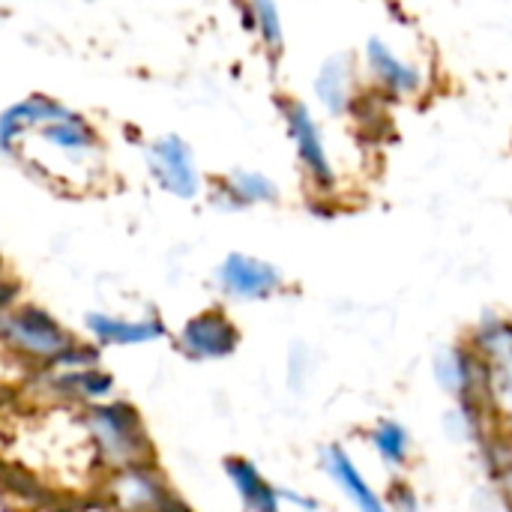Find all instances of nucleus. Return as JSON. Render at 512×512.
Listing matches in <instances>:
<instances>
[{"label": "nucleus", "instance_id": "nucleus-11", "mask_svg": "<svg viewBox=\"0 0 512 512\" xmlns=\"http://www.w3.org/2000/svg\"><path fill=\"white\" fill-rule=\"evenodd\" d=\"M39 390H45V396H51L54 408H90L105 402L114 393V378L108 372L96 369H78V372H48L42 369Z\"/></svg>", "mask_w": 512, "mask_h": 512}, {"label": "nucleus", "instance_id": "nucleus-8", "mask_svg": "<svg viewBox=\"0 0 512 512\" xmlns=\"http://www.w3.org/2000/svg\"><path fill=\"white\" fill-rule=\"evenodd\" d=\"M216 285L231 300H270L285 291V273L264 258L231 252L216 267Z\"/></svg>", "mask_w": 512, "mask_h": 512}, {"label": "nucleus", "instance_id": "nucleus-22", "mask_svg": "<svg viewBox=\"0 0 512 512\" xmlns=\"http://www.w3.org/2000/svg\"><path fill=\"white\" fill-rule=\"evenodd\" d=\"M384 504H387V510L390 512H420V495H417V489H414L408 480L399 477V480L390 486Z\"/></svg>", "mask_w": 512, "mask_h": 512}, {"label": "nucleus", "instance_id": "nucleus-15", "mask_svg": "<svg viewBox=\"0 0 512 512\" xmlns=\"http://www.w3.org/2000/svg\"><path fill=\"white\" fill-rule=\"evenodd\" d=\"M315 96L330 117H345L357 105V66L351 54H330L315 75Z\"/></svg>", "mask_w": 512, "mask_h": 512}, {"label": "nucleus", "instance_id": "nucleus-9", "mask_svg": "<svg viewBox=\"0 0 512 512\" xmlns=\"http://www.w3.org/2000/svg\"><path fill=\"white\" fill-rule=\"evenodd\" d=\"M171 495L174 492L156 462L111 471L105 477V504L114 512H156Z\"/></svg>", "mask_w": 512, "mask_h": 512}, {"label": "nucleus", "instance_id": "nucleus-24", "mask_svg": "<svg viewBox=\"0 0 512 512\" xmlns=\"http://www.w3.org/2000/svg\"><path fill=\"white\" fill-rule=\"evenodd\" d=\"M3 270H6V264H3V258H0V279H3Z\"/></svg>", "mask_w": 512, "mask_h": 512}, {"label": "nucleus", "instance_id": "nucleus-4", "mask_svg": "<svg viewBox=\"0 0 512 512\" xmlns=\"http://www.w3.org/2000/svg\"><path fill=\"white\" fill-rule=\"evenodd\" d=\"M279 114L285 120L288 138L294 141V153H297V162H300L309 186L318 195H333L339 186V174H336V165L330 159L324 132L318 126L312 108L294 96H285V99H279Z\"/></svg>", "mask_w": 512, "mask_h": 512}, {"label": "nucleus", "instance_id": "nucleus-1", "mask_svg": "<svg viewBox=\"0 0 512 512\" xmlns=\"http://www.w3.org/2000/svg\"><path fill=\"white\" fill-rule=\"evenodd\" d=\"M96 462L111 474L135 465H153V444L147 426L132 402H99L81 411Z\"/></svg>", "mask_w": 512, "mask_h": 512}, {"label": "nucleus", "instance_id": "nucleus-14", "mask_svg": "<svg viewBox=\"0 0 512 512\" xmlns=\"http://www.w3.org/2000/svg\"><path fill=\"white\" fill-rule=\"evenodd\" d=\"M69 108L51 96H42V93H33V96H24L21 102L9 105L6 111H0V153L6 156H15V147L24 135L36 132L39 126L63 117Z\"/></svg>", "mask_w": 512, "mask_h": 512}, {"label": "nucleus", "instance_id": "nucleus-19", "mask_svg": "<svg viewBox=\"0 0 512 512\" xmlns=\"http://www.w3.org/2000/svg\"><path fill=\"white\" fill-rule=\"evenodd\" d=\"M369 447L375 450L378 462L393 471V474H402L408 465H411V453H414V441H411V432L402 420L396 417H384L378 420L372 429H369Z\"/></svg>", "mask_w": 512, "mask_h": 512}, {"label": "nucleus", "instance_id": "nucleus-7", "mask_svg": "<svg viewBox=\"0 0 512 512\" xmlns=\"http://www.w3.org/2000/svg\"><path fill=\"white\" fill-rule=\"evenodd\" d=\"M432 375L438 387L456 399V405H489L486 366L468 339L438 351V357L432 360Z\"/></svg>", "mask_w": 512, "mask_h": 512}, {"label": "nucleus", "instance_id": "nucleus-16", "mask_svg": "<svg viewBox=\"0 0 512 512\" xmlns=\"http://www.w3.org/2000/svg\"><path fill=\"white\" fill-rule=\"evenodd\" d=\"M84 327L93 339V345H120V348H129V345H150V342H159L168 336L165 324L159 318H141V321H126V318H114V315H105V312H87L84 315Z\"/></svg>", "mask_w": 512, "mask_h": 512}, {"label": "nucleus", "instance_id": "nucleus-2", "mask_svg": "<svg viewBox=\"0 0 512 512\" xmlns=\"http://www.w3.org/2000/svg\"><path fill=\"white\" fill-rule=\"evenodd\" d=\"M72 342L75 336L42 306L18 303L15 309L0 312V345L30 366L48 369Z\"/></svg>", "mask_w": 512, "mask_h": 512}, {"label": "nucleus", "instance_id": "nucleus-12", "mask_svg": "<svg viewBox=\"0 0 512 512\" xmlns=\"http://www.w3.org/2000/svg\"><path fill=\"white\" fill-rule=\"evenodd\" d=\"M36 138L42 144H48L57 156L72 162L75 168H84L87 162H93L102 153V138H99L96 126L84 114H78L72 108L63 117L39 126Z\"/></svg>", "mask_w": 512, "mask_h": 512}, {"label": "nucleus", "instance_id": "nucleus-6", "mask_svg": "<svg viewBox=\"0 0 512 512\" xmlns=\"http://www.w3.org/2000/svg\"><path fill=\"white\" fill-rule=\"evenodd\" d=\"M144 159L150 165V174L168 195L180 201H192L201 195V171L186 138L174 132L159 135L144 147Z\"/></svg>", "mask_w": 512, "mask_h": 512}, {"label": "nucleus", "instance_id": "nucleus-3", "mask_svg": "<svg viewBox=\"0 0 512 512\" xmlns=\"http://www.w3.org/2000/svg\"><path fill=\"white\" fill-rule=\"evenodd\" d=\"M468 342L486 366L492 420L512 441V318L486 315Z\"/></svg>", "mask_w": 512, "mask_h": 512}, {"label": "nucleus", "instance_id": "nucleus-13", "mask_svg": "<svg viewBox=\"0 0 512 512\" xmlns=\"http://www.w3.org/2000/svg\"><path fill=\"white\" fill-rule=\"evenodd\" d=\"M321 468L357 512H390L384 504V495L366 480V474L342 444H327L321 450Z\"/></svg>", "mask_w": 512, "mask_h": 512}, {"label": "nucleus", "instance_id": "nucleus-23", "mask_svg": "<svg viewBox=\"0 0 512 512\" xmlns=\"http://www.w3.org/2000/svg\"><path fill=\"white\" fill-rule=\"evenodd\" d=\"M279 498H282V507H285V504H291V507H297V510H303V512H318V501H315V498H309V495H303V492L279 489Z\"/></svg>", "mask_w": 512, "mask_h": 512}, {"label": "nucleus", "instance_id": "nucleus-18", "mask_svg": "<svg viewBox=\"0 0 512 512\" xmlns=\"http://www.w3.org/2000/svg\"><path fill=\"white\" fill-rule=\"evenodd\" d=\"M225 477L231 480L234 492L240 495L243 507L249 512H282L279 489L258 471L255 462H249L243 456H228Z\"/></svg>", "mask_w": 512, "mask_h": 512}, {"label": "nucleus", "instance_id": "nucleus-20", "mask_svg": "<svg viewBox=\"0 0 512 512\" xmlns=\"http://www.w3.org/2000/svg\"><path fill=\"white\" fill-rule=\"evenodd\" d=\"M0 489L30 507H48L51 501V489L18 462H0Z\"/></svg>", "mask_w": 512, "mask_h": 512}, {"label": "nucleus", "instance_id": "nucleus-17", "mask_svg": "<svg viewBox=\"0 0 512 512\" xmlns=\"http://www.w3.org/2000/svg\"><path fill=\"white\" fill-rule=\"evenodd\" d=\"M213 201L228 207V210H240V207H252V204H276L279 186L264 171L234 168L225 177H219Z\"/></svg>", "mask_w": 512, "mask_h": 512}, {"label": "nucleus", "instance_id": "nucleus-5", "mask_svg": "<svg viewBox=\"0 0 512 512\" xmlns=\"http://www.w3.org/2000/svg\"><path fill=\"white\" fill-rule=\"evenodd\" d=\"M363 66H366V75L375 84V90L390 99H417L429 84V72L423 69V63L396 51L384 36L366 39Z\"/></svg>", "mask_w": 512, "mask_h": 512}, {"label": "nucleus", "instance_id": "nucleus-10", "mask_svg": "<svg viewBox=\"0 0 512 512\" xmlns=\"http://www.w3.org/2000/svg\"><path fill=\"white\" fill-rule=\"evenodd\" d=\"M177 348L189 360H225L240 348V327L222 309H204L180 327Z\"/></svg>", "mask_w": 512, "mask_h": 512}, {"label": "nucleus", "instance_id": "nucleus-21", "mask_svg": "<svg viewBox=\"0 0 512 512\" xmlns=\"http://www.w3.org/2000/svg\"><path fill=\"white\" fill-rule=\"evenodd\" d=\"M246 18H249V27L261 36L264 48L279 57L282 48H285V27H282V15H279V6L276 3H267V0H255L249 6H243Z\"/></svg>", "mask_w": 512, "mask_h": 512}]
</instances>
